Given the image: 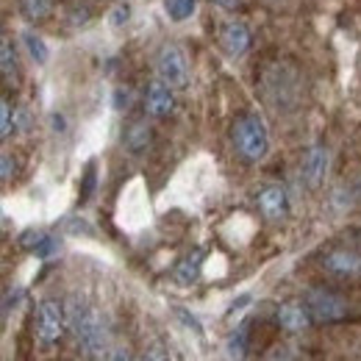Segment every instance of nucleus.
<instances>
[{
	"mask_svg": "<svg viewBox=\"0 0 361 361\" xmlns=\"http://www.w3.org/2000/svg\"><path fill=\"white\" fill-rule=\"evenodd\" d=\"M67 322H70V331L75 334L78 345L87 353L97 356V353L106 350V322L97 314V309H92L90 303L73 298L67 303Z\"/></svg>",
	"mask_w": 361,
	"mask_h": 361,
	"instance_id": "nucleus-1",
	"label": "nucleus"
},
{
	"mask_svg": "<svg viewBox=\"0 0 361 361\" xmlns=\"http://www.w3.org/2000/svg\"><path fill=\"white\" fill-rule=\"evenodd\" d=\"M233 147L245 161H262L270 150V134L259 114H245L233 123Z\"/></svg>",
	"mask_w": 361,
	"mask_h": 361,
	"instance_id": "nucleus-2",
	"label": "nucleus"
},
{
	"mask_svg": "<svg viewBox=\"0 0 361 361\" xmlns=\"http://www.w3.org/2000/svg\"><path fill=\"white\" fill-rule=\"evenodd\" d=\"M156 73L164 84H170L173 90H183L189 84V59L180 45H164L159 50L156 59Z\"/></svg>",
	"mask_w": 361,
	"mask_h": 361,
	"instance_id": "nucleus-3",
	"label": "nucleus"
},
{
	"mask_svg": "<svg viewBox=\"0 0 361 361\" xmlns=\"http://www.w3.org/2000/svg\"><path fill=\"white\" fill-rule=\"evenodd\" d=\"M67 325H70L67 322V309L56 298H45L37 306V336H39V342H45V345L59 342Z\"/></svg>",
	"mask_w": 361,
	"mask_h": 361,
	"instance_id": "nucleus-4",
	"label": "nucleus"
},
{
	"mask_svg": "<svg viewBox=\"0 0 361 361\" xmlns=\"http://www.w3.org/2000/svg\"><path fill=\"white\" fill-rule=\"evenodd\" d=\"M303 303L309 306L317 322H339L348 317V303L328 289H309Z\"/></svg>",
	"mask_w": 361,
	"mask_h": 361,
	"instance_id": "nucleus-5",
	"label": "nucleus"
},
{
	"mask_svg": "<svg viewBox=\"0 0 361 361\" xmlns=\"http://www.w3.org/2000/svg\"><path fill=\"white\" fill-rule=\"evenodd\" d=\"M256 206H259V212H262L264 220L278 223V220H283L289 214V195H286V189L281 183H267V186L259 189Z\"/></svg>",
	"mask_w": 361,
	"mask_h": 361,
	"instance_id": "nucleus-6",
	"label": "nucleus"
},
{
	"mask_svg": "<svg viewBox=\"0 0 361 361\" xmlns=\"http://www.w3.org/2000/svg\"><path fill=\"white\" fill-rule=\"evenodd\" d=\"M322 270L334 278H359L361 275V256L356 250H331L322 256Z\"/></svg>",
	"mask_w": 361,
	"mask_h": 361,
	"instance_id": "nucleus-7",
	"label": "nucleus"
},
{
	"mask_svg": "<svg viewBox=\"0 0 361 361\" xmlns=\"http://www.w3.org/2000/svg\"><path fill=\"white\" fill-rule=\"evenodd\" d=\"M250 42H253L250 28L245 23H239V20H228L226 25L220 28V45H223V50H226L231 59L245 56L250 50Z\"/></svg>",
	"mask_w": 361,
	"mask_h": 361,
	"instance_id": "nucleus-8",
	"label": "nucleus"
},
{
	"mask_svg": "<svg viewBox=\"0 0 361 361\" xmlns=\"http://www.w3.org/2000/svg\"><path fill=\"white\" fill-rule=\"evenodd\" d=\"M328 161H331V156H328L325 145H312L306 150V156H303V180H306L309 189L322 186V180L328 176Z\"/></svg>",
	"mask_w": 361,
	"mask_h": 361,
	"instance_id": "nucleus-9",
	"label": "nucleus"
},
{
	"mask_svg": "<svg viewBox=\"0 0 361 361\" xmlns=\"http://www.w3.org/2000/svg\"><path fill=\"white\" fill-rule=\"evenodd\" d=\"M173 109H176L173 87L164 84L161 78L153 81V84L147 87V94H145V111H147L150 117H167Z\"/></svg>",
	"mask_w": 361,
	"mask_h": 361,
	"instance_id": "nucleus-10",
	"label": "nucleus"
},
{
	"mask_svg": "<svg viewBox=\"0 0 361 361\" xmlns=\"http://www.w3.org/2000/svg\"><path fill=\"white\" fill-rule=\"evenodd\" d=\"M312 312L306 303H298V300H289L283 306H278V325L289 334H303L309 325H312Z\"/></svg>",
	"mask_w": 361,
	"mask_h": 361,
	"instance_id": "nucleus-11",
	"label": "nucleus"
},
{
	"mask_svg": "<svg viewBox=\"0 0 361 361\" xmlns=\"http://www.w3.org/2000/svg\"><path fill=\"white\" fill-rule=\"evenodd\" d=\"M200 270H203V250H192L189 256H183L176 264L173 278H176L178 286H192L200 278Z\"/></svg>",
	"mask_w": 361,
	"mask_h": 361,
	"instance_id": "nucleus-12",
	"label": "nucleus"
},
{
	"mask_svg": "<svg viewBox=\"0 0 361 361\" xmlns=\"http://www.w3.org/2000/svg\"><path fill=\"white\" fill-rule=\"evenodd\" d=\"M247 342H250V325L247 322H242L231 336H228V359L231 361H245L247 356Z\"/></svg>",
	"mask_w": 361,
	"mask_h": 361,
	"instance_id": "nucleus-13",
	"label": "nucleus"
},
{
	"mask_svg": "<svg viewBox=\"0 0 361 361\" xmlns=\"http://www.w3.org/2000/svg\"><path fill=\"white\" fill-rule=\"evenodd\" d=\"M126 147L131 150V153H142V150H147V145H150V126L145 123V120H136L131 123L128 128H126Z\"/></svg>",
	"mask_w": 361,
	"mask_h": 361,
	"instance_id": "nucleus-14",
	"label": "nucleus"
},
{
	"mask_svg": "<svg viewBox=\"0 0 361 361\" xmlns=\"http://www.w3.org/2000/svg\"><path fill=\"white\" fill-rule=\"evenodd\" d=\"M23 45H25L28 56H31L37 64H47V59H50V50H47L45 39H42L39 34H34V31H23Z\"/></svg>",
	"mask_w": 361,
	"mask_h": 361,
	"instance_id": "nucleus-15",
	"label": "nucleus"
},
{
	"mask_svg": "<svg viewBox=\"0 0 361 361\" xmlns=\"http://www.w3.org/2000/svg\"><path fill=\"white\" fill-rule=\"evenodd\" d=\"M20 8L31 23H45L53 14V0H20Z\"/></svg>",
	"mask_w": 361,
	"mask_h": 361,
	"instance_id": "nucleus-16",
	"label": "nucleus"
},
{
	"mask_svg": "<svg viewBox=\"0 0 361 361\" xmlns=\"http://www.w3.org/2000/svg\"><path fill=\"white\" fill-rule=\"evenodd\" d=\"M164 8L173 23H183L195 14V0H164Z\"/></svg>",
	"mask_w": 361,
	"mask_h": 361,
	"instance_id": "nucleus-17",
	"label": "nucleus"
},
{
	"mask_svg": "<svg viewBox=\"0 0 361 361\" xmlns=\"http://www.w3.org/2000/svg\"><path fill=\"white\" fill-rule=\"evenodd\" d=\"M0 70L6 78H11L17 73V53H14V45L8 37H3V42H0Z\"/></svg>",
	"mask_w": 361,
	"mask_h": 361,
	"instance_id": "nucleus-18",
	"label": "nucleus"
},
{
	"mask_svg": "<svg viewBox=\"0 0 361 361\" xmlns=\"http://www.w3.org/2000/svg\"><path fill=\"white\" fill-rule=\"evenodd\" d=\"M109 20H111V25H114V28H123V25L131 20V3H128V0H126V3H117V6L111 8Z\"/></svg>",
	"mask_w": 361,
	"mask_h": 361,
	"instance_id": "nucleus-19",
	"label": "nucleus"
},
{
	"mask_svg": "<svg viewBox=\"0 0 361 361\" xmlns=\"http://www.w3.org/2000/svg\"><path fill=\"white\" fill-rule=\"evenodd\" d=\"M173 312H176V317H178L180 322H183V325H186V328H189V331H192L195 336H203V325H200V319H197V317L189 314V312H186L183 306H176Z\"/></svg>",
	"mask_w": 361,
	"mask_h": 361,
	"instance_id": "nucleus-20",
	"label": "nucleus"
},
{
	"mask_svg": "<svg viewBox=\"0 0 361 361\" xmlns=\"http://www.w3.org/2000/svg\"><path fill=\"white\" fill-rule=\"evenodd\" d=\"M11 123H14V120H11V103L3 97V100H0V136H3V139L11 136V128H14Z\"/></svg>",
	"mask_w": 361,
	"mask_h": 361,
	"instance_id": "nucleus-21",
	"label": "nucleus"
},
{
	"mask_svg": "<svg viewBox=\"0 0 361 361\" xmlns=\"http://www.w3.org/2000/svg\"><path fill=\"white\" fill-rule=\"evenodd\" d=\"M94 180H97V170H94V164H90V167H87V176H84V183H81V200H90L92 197Z\"/></svg>",
	"mask_w": 361,
	"mask_h": 361,
	"instance_id": "nucleus-22",
	"label": "nucleus"
},
{
	"mask_svg": "<svg viewBox=\"0 0 361 361\" xmlns=\"http://www.w3.org/2000/svg\"><path fill=\"white\" fill-rule=\"evenodd\" d=\"M47 233H42V231H25V233L20 236V245H23V247H28V250L34 253V250H37V245H39Z\"/></svg>",
	"mask_w": 361,
	"mask_h": 361,
	"instance_id": "nucleus-23",
	"label": "nucleus"
},
{
	"mask_svg": "<svg viewBox=\"0 0 361 361\" xmlns=\"http://www.w3.org/2000/svg\"><path fill=\"white\" fill-rule=\"evenodd\" d=\"M56 247H59V242H56V239H53V236L47 233L45 239H42V242L37 245V250H34V256H39V259H47L50 253H56Z\"/></svg>",
	"mask_w": 361,
	"mask_h": 361,
	"instance_id": "nucleus-24",
	"label": "nucleus"
},
{
	"mask_svg": "<svg viewBox=\"0 0 361 361\" xmlns=\"http://www.w3.org/2000/svg\"><path fill=\"white\" fill-rule=\"evenodd\" d=\"M264 361H298V356H295L292 348H275L264 356Z\"/></svg>",
	"mask_w": 361,
	"mask_h": 361,
	"instance_id": "nucleus-25",
	"label": "nucleus"
},
{
	"mask_svg": "<svg viewBox=\"0 0 361 361\" xmlns=\"http://www.w3.org/2000/svg\"><path fill=\"white\" fill-rule=\"evenodd\" d=\"M67 228H70V233H75V236H81V233H87L90 236L92 233V228L84 223V220H78V217H70L67 220Z\"/></svg>",
	"mask_w": 361,
	"mask_h": 361,
	"instance_id": "nucleus-26",
	"label": "nucleus"
},
{
	"mask_svg": "<svg viewBox=\"0 0 361 361\" xmlns=\"http://www.w3.org/2000/svg\"><path fill=\"white\" fill-rule=\"evenodd\" d=\"M247 303H250V295H242V298H239V300H236V303H233V306H231V312H228V317H231V319H233V317H236V314H242V312H245V306H247Z\"/></svg>",
	"mask_w": 361,
	"mask_h": 361,
	"instance_id": "nucleus-27",
	"label": "nucleus"
},
{
	"mask_svg": "<svg viewBox=\"0 0 361 361\" xmlns=\"http://www.w3.org/2000/svg\"><path fill=\"white\" fill-rule=\"evenodd\" d=\"M209 3H212V6H217V8H223V11H236L242 0H209Z\"/></svg>",
	"mask_w": 361,
	"mask_h": 361,
	"instance_id": "nucleus-28",
	"label": "nucleus"
},
{
	"mask_svg": "<svg viewBox=\"0 0 361 361\" xmlns=\"http://www.w3.org/2000/svg\"><path fill=\"white\" fill-rule=\"evenodd\" d=\"M142 361H170V359H167V353H164L161 348H153V350L145 353V359Z\"/></svg>",
	"mask_w": 361,
	"mask_h": 361,
	"instance_id": "nucleus-29",
	"label": "nucleus"
},
{
	"mask_svg": "<svg viewBox=\"0 0 361 361\" xmlns=\"http://www.w3.org/2000/svg\"><path fill=\"white\" fill-rule=\"evenodd\" d=\"M0 176H3V180L11 178V156L8 153H3V170H0Z\"/></svg>",
	"mask_w": 361,
	"mask_h": 361,
	"instance_id": "nucleus-30",
	"label": "nucleus"
},
{
	"mask_svg": "<svg viewBox=\"0 0 361 361\" xmlns=\"http://www.w3.org/2000/svg\"><path fill=\"white\" fill-rule=\"evenodd\" d=\"M128 97H131V92L126 90H117V103H114V106H117V109H120V111H123V109H126V106H128Z\"/></svg>",
	"mask_w": 361,
	"mask_h": 361,
	"instance_id": "nucleus-31",
	"label": "nucleus"
},
{
	"mask_svg": "<svg viewBox=\"0 0 361 361\" xmlns=\"http://www.w3.org/2000/svg\"><path fill=\"white\" fill-rule=\"evenodd\" d=\"M109 361H134V359H131V353H128V350H114Z\"/></svg>",
	"mask_w": 361,
	"mask_h": 361,
	"instance_id": "nucleus-32",
	"label": "nucleus"
}]
</instances>
